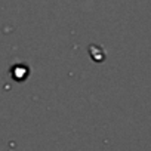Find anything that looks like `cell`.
Returning <instances> with one entry per match:
<instances>
[]
</instances>
